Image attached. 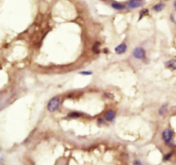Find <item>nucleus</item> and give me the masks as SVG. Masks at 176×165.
<instances>
[{
    "label": "nucleus",
    "mask_w": 176,
    "mask_h": 165,
    "mask_svg": "<svg viewBox=\"0 0 176 165\" xmlns=\"http://www.w3.org/2000/svg\"><path fill=\"white\" fill-rule=\"evenodd\" d=\"M162 137L163 141L169 146H174V132L170 129L163 130Z\"/></svg>",
    "instance_id": "f257e3e1"
},
{
    "label": "nucleus",
    "mask_w": 176,
    "mask_h": 165,
    "mask_svg": "<svg viewBox=\"0 0 176 165\" xmlns=\"http://www.w3.org/2000/svg\"><path fill=\"white\" fill-rule=\"evenodd\" d=\"M61 104V99L59 97H54L52 99H50V101L47 104V110L50 112H54L56 111Z\"/></svg>",
    "instance_id": "f03ea898"
},
{
    "label": "nucleus",
    "mask_w": 176,
    "mask_h": 165,
    "mask_svg": "<svg viewBox=\"0 0 176 165\" xmlns=\"http://www.w3.org/2000/svg\"><path fill=\"white\" fill-rule=\"evenodd\" d=\"M132 55L135 58L137 59H144L145 58V50L142 47H136L132 52Z\"/></svg>",
    "instance_id": "7ed1b4c3"
},
{
    "label": "nucleus",
    "mask_w": 176,
    "mask_h": 165,
    "mask_svg": "<svg viewBox=\"0 0 176 165\" xmlns=\"http://www.w3.org/2000/svg\"><path fill=\"white\" fill-rule=\"evenodd\" d=\"M142 4H143V3L141 0H129L126 4V8L136 9V8H138L140 6H142Z\"/></svg>",
    "instance_id": "20e7f679"
},
{
    "label": "nucleus",
    "mask_w": 176,
    "mask_h": 165,
    "mask_svg": "<svg viewBox=\"0 0 176 165\" xmlns=\"http://www.w3.org/2000/svg\"><path fill=\"white\" fill-rule=\"evenodd\" d=\"M116 113L112 110H109L104 114V118L107 122H113L115 119Z\"/></svg>",
    "instance_id": "39448f33"
},
{
    "label": "nucleus",
    "mask_w": 176,
    "mask_h": 165,
    "mask_svg": "<svg viewBox=\"0 0 176 165\" xmlns=\"http://www.w3.org/2000/svg\"><path fill=\"white\" fill-rule=\"evenodd\" d=\"M126 50H127V46H126V44H124V43L120 44V45H119L118 46H116L115 49H114V51H115L116 53L119 54V55L124 54L126 52Z\"/></svg>",
    "instance_id": "423d86ee"
},
{
    "label": "nucleus",
    "mask_w": 176,
    "mask_h": 165,
    "mask_svg": "<svg viewBox=\"0 0 176 165\" xmlns=\"http://www.w3.org/2000/svg\"><path fill=\"white\" fill-rule=\"evenodd\" d=\"M166 68L169 69L171 70H175L176 69V59H170L165 63Z\"/></svg>",
    "instance_id": "0eeeda50"
},
{
    "label": "nucleus",
    "mask_w": 176,
    "mask_h": 165,
    "mask_svg": "<svg viewBox=\"0 0 176 165\" xmlns=\"http://www.w3.org/2000/svg\"><path fill=\"white\" fill-rule=\"evenodd\" d=\"M111 6H112L114 10H123V9H125V8H126V6L123 5V4H120V3H117V2H114V3H112Z\"/></svg>",
    "instance_id": "6e6552de"
},
{
    "label": "nucleus",
    "mask_w": 176,
    "mask_h": 165,
    "mask_svg": "<svg viewBox=\"0 0 176 165\" xmlns=\"http://www.w3.org/2000/svg\"><path fill=\"white\" fill-rule=\"evenodd\" d=\"M164 7H165V4H162V3H159V4H156V5L153 6V8H152V9H153V10H155V11L160 12L163 10Z\"/></svg>",
    "instance_id": "1a4fd4ad"
},
{
    "label": "nucleus",
    "mask_w": 176,
    "mask_h": 165,
    "mask_svg": "<svg viewBox=\"0 0 176 165\" xmlns=\"http://www.w3.org/2000/svg\"><path fill=\"white\" fill-rule=\"evenodd\" d=\"M100 46H101L100 42H96V43H95V44H94V46H93V47H92V51H93V52L96 54L100 53V52H101V50H100Z\"/></svg>",
    "instance_id": "9d476101"
},
{
    "label": "nucleus",
    "mask_w": 176,
    "mask_h": 165,
    "mask_svg": "<svg viewBox=\"0 0 176 165\" xmlns=\"http://www.w3.org/2000/svg\"><path fill=\"white\" fill-rule=\"evenodd\" d=\"M167 112H168V108H167V105H162V106L159 109V110H158V113H159L161 116H164Z\"/></svg>",
    "instance_id": "9b49d317"
},
{
    "label": "nucleus",
    "mask_w": 176,
    "mask_h": 165,
    "mask_svg": "<svg viewBox=\"0 0 176 165\" xmlns=\"http://www.w3.org/2000/svg\"><path fill=\"white\" fill-rule=\"evenodd\" d=\"M81 116H82V114L79 112H71V113L68 114V117L70 118H77L80 117Z\"/></svg>",
    "instance_id": "f8f14e48"
},
{
    "label": "nucleus",
    "mask_w": 176,
    "mask_h": 165,
    "mask_svg": "<svg viewBox=\"0 0 176 165\" xmlns=\"http://www.w3.org/2000/svg\"><path fill=\"white\" fill-rule=\"evenodd\" d=\"M172 157H173V152H168V153L165 154L163 157V161L164 162H168L172 158Z\"/></svg>",
    "instance_id": "ddd939ff"
},
{
    "label": "nucleus",
    "mask_w": 176,
    "mask_h": 165,
    "mask_svg": "<svg viewBox=\"0 0 176 165\" xmlns=\"http://www.w3.org/2000/svg\"><path fill=\"white\" fill-rule=\"evenodd\" d=\"M149 14V10H147V9H144V10H141L140 12V19L143 17V16H147Z\"/></svg>",
    "instance_id": "4468645a"
},
{
    "label": "nucleus",
    "mask_w": 176,
    "mask_h": 165,
    "mask_svg": "<svg viewBox=\"0 0 176 165\" xmlns=\"http://www.w3.org/2000/svg\"><path fill=\"white\" fill-rule=\"evenodd\" d=\"M80 74L83 75H90L92 72H90V71H82V72H80Z\"/></svg>",
    "instance_id": "2eb2a0df"
},
{
    "label": "nucleus",
    "mask_w": 176,
    "mask_h": 165,
    "mask_svg": "<svg viewBox=\"0 0 176 165\" xmlns=\"http://www.w3.org/2000/svg\"><path fill=\"white\" fill-rule=\"evenodd\" d=\"M133 165H144L139 160H135L133 162Z\"/></svg>",
    "instance_id": "dca6fc26"
},
{
    "label": "nucleus",
    "mask_w": 176,
    "mask_h": 165,
    "mask_svg": "<svg viewBox=\"0 0 176 165\" xmlns=\"http://www.w3.org/2000/svg\"><path fill=\"white\" fill-rule=\"evenodd\" d=\"M170 19H171V21H172L174 23H176L175 20H174V16H173V15H171V16H170Z\"/></svg>",
    "instance_id": "f3484780"
},
{
    "label": "nucleus",
    "mask_w": 176,
    "mask_h": 165,
    "mask_svg": "<svg viewBox=\"0 0 176 165\" xmlns=\"http://www.w3.org/2000/svg\"><path fill=\"white\" fill-rule=\"evenodd\" d=\"M174 10H175L176 11V0L174 1Z\"/></svg>",
    "instance_id": "a211bd4d"
}]
</instances>
